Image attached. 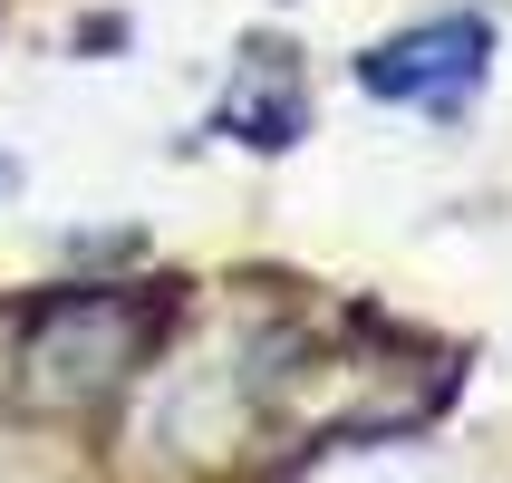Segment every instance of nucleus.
Wrapping results in <instances>:
<instances>
[{
    "instance_id": "obj_3",
    "label": "nucleus",
    "mask_w": 512,
    "mask_h": 483,
    "mask_svg": "<svg viewBox=\"0 0 512 483\" xmlns=\"http://www.w3.org/2000/svg\"><path fill=\"white\" fill-rule=\"evenodd\" d=\"M213 136L252 145V155H290V145L310 136V78H300V58H290V39H242V58H232V87L223 107H213Z\"/></svg>"
},
{
    "instance_id": "obj_1",
    "label": "nucleus",
    "mask_w": 512,
    "mask_h": 483,
    "mask_svg": "<svg viewBox=\"0 0 512 483\" xmlns=\"http://www.w3.org/2000/svg\"><path fill=\"white\" fill-rule=\"evenodd\" d=\"M174 281H78L20 310V387L39 406H107L174 329Z\"/></svg>"
},
{
    "instance_id": "obj_4",
    "label": "nucleus",
    "mask_w": 512,
    "mask_h": 483,
    "mask_svg": "<svg viewBox=\"0 0 512 483\" xmlns=\"http://www.w3.org/2000/svg\"><path fill=\"white\" fill-rule=\"evenodd\" d=\"M10 184H20V165H10V155H0V194H10Z\"/></svg>"
},
{
    "instance_id": "obj_2",
    "label": "nucleus",
    "mask_w": 512,
    "mask_h": 483,
    "mask_svg": "<svg viewBox=\"0 0 512 483\" xmlns=\"http://www.w3.org/2000/svg\"><path fill=\"white\" fill-rule=\"evenodd\" d=\"M484 78H493V20L484 10H435V20L397 29V39H377V49L358 58V87H368V97L416 107V116H435V126H455V116L484 97Z\"/></svg>"
}]
</instances>
